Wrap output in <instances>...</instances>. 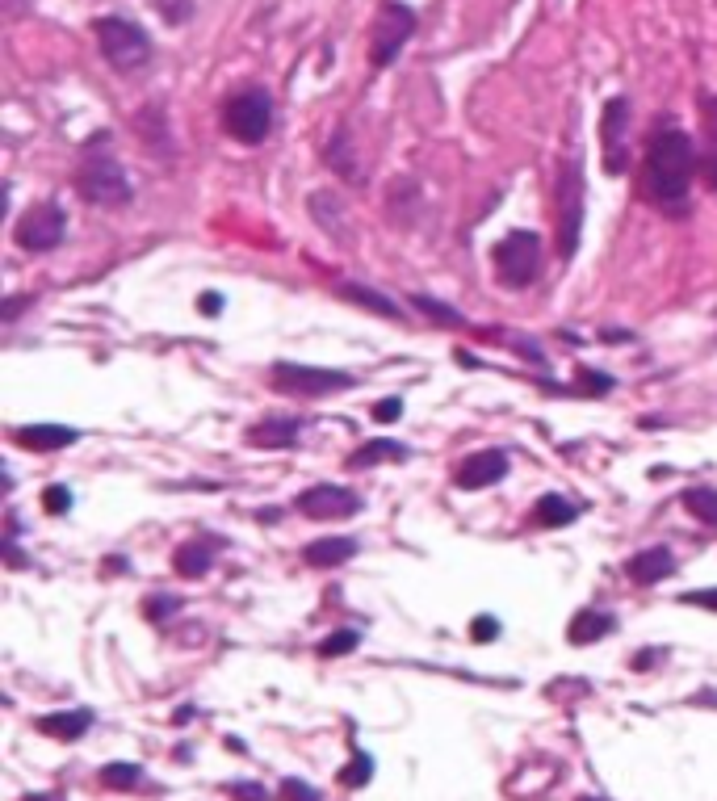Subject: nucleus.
Segmentation results:
<instances>
[{"mask_svg":"<svg viewBox=\"0 0 717 801\" xmlns=\"http://www.w3.org/2000/svg\"><path fill=\"white\" fill-rule=\"evenodd\" d=\"M198 307H202L206 315H219V311H223V298H219V294H202V298H198Z\"/></svg>","mask_w":717,"mask_h":801,"instance_id":"obj_36","label":"nucleus"},{"mask_svg":"<svg viewBox=\"0 0 717 801\" xmlns=\"http://www.w3.org/2000/svg\"><path fill=\"white\" fill-rule=\"evenodd\" d=\"M101 785H110V789H139L143 785V768L139 764H105L101 768Z\"/></svg>","mask_w":717,"mask_h":801,"instance_id":"obj_26","label":"nucleus"},{"mask_svg":"<svg viewBox=\"0 0 717 801\" xmlns=\"http://www.w3.org/2000/svg\"><path fill=\"white\" fill-rule=\"evenodd\" d=\"M97 47L114 72H139L151 59V38L126 17H101L97 21Z\"/></svg>","mask_w":717,"mask_h":801,"instance_id":"obj_4","label":"nucleus"},{"mask_svg":"<svg viewBox=\"0 0 717 801\" xmlns=\"http://www.w3.org/2000/svg\"><path fill=\"white\" fill-rule=\"evenodd\" d=\"M579 801H604V797H579Z\"/></svg>","mask_w":717,"mask_h":801,"instance_id":"obj_38","label":"nucleus"},{"mask_svg":"<svg viewBox=\"0 0 717 801\" xmlns=\"http://www.w3.org/2000/svg\"><path fill=\"white\" fill-rule=\"evenodd\" d=\"M369 781H374V760H369L365 751H353V760L340 768V785L344 789H365Z\"/></svg>","mask_w":717,"mask_h":801,"instance_id":"obj_25","label":"nucleus"},{"mask_svg":"<svg viewBox=\"0 0 717 801\" xmlns=\"http://www.w3.org/2000/svg\"><path fill=\"white\" fill-rule=\"evenodd\" d=\"M357 554V541L353 537H319L311 541L307 550H302V562L315 571H328V567H340V562H349Z\"/></svg>","mask_w":717,"mask_h":801,"instance_id":"obj_16","label":"nucleus"},{"mask_svg":"<svg viewBox=\"0 0 717 801\" xmlns=\"http://www.w3.org/2000/svg\"><path fill=\"white\" fill-rule=\"evenodd\" d=\"M600 156L608 177H621L629 168V101L613 97L600 114Z\"/></svg>","mask_w":717,"mask_h":801,"instance_id":"obj_9","label":"nucleus"},{"mask_svg":"<svg viewBox=\"0 0 717 801\" xmlns=\"http://www.w3.org/2000/svg\"><path fill=\"white\" fill-rule=\"evenodd\" d=\"M378 462H407V445L378 437V441H369V445L349 453V470H365V466H378Z\"/></svg>","mask_w":717,"mask_h":801,"instance_id":"obj_21","label":"nucleus"},{"mask_svg":"<svg viewBox=\"0 0 717 801\" xmlns=\"http://www.w3.org/2000/svg\"><path fill=\"white\" fill-rule=\"evenodd\" d=\"M172 567L185 579H202L214 567V541H202V537L185 541V546H177V554H172Z\"/></svg>","mask_w":717,"mask_h":801,"instance_id":"obj_20","label":"nucleus"},{"mask_svg":"<svg viewBox=\"0 0 717 801\" xmlns=\"http://www.w3.org/2000/svg\"><path fill=\"white\" fill-rule=\"evenodd\" d=\"M281 801H319V789L298 781V776H286V781H281Z\"/></svg>","mask_w":717,"mask_h":801,"instance_id":"obj_29","label":"nucleus"},{"mask_svg":"<svg viewBox=\"0 0 717 801\" xmlns=\"http://www.w3.org/2000/svg\"><path fill=\"white\" fill-rule=\"evenodd\" d=\"M684 508L705 525H717V491L713 487H688L684 491Z\"/></svg>","mask_w":717,"mask_h":801,"instance_id":"obj_24","label":"nucleus"},{"mask_svg":"<svg viewBox=\"0 0 717 801\" xmlns=\"http://www.w3.org/2000/svg\"><path fill=\"white\" fill-rule=\"evenodd\" d=\"M508 466L512 462H508L504 449H478V453H470V458L458 462V470H453V483H458L462 491H483V487L504 483Z\"/></svg>","mask_w":717,"mask_h":801,"instance_id":"obj_12","label":"nucleus"},{"mask_svg":"<svg viewBox=\"0 0 717 801\" xmlns=\"http://www.w3.org/2000/svg\"><path fill=\"white\" fill-rule=\"evenodd\" d=\"M26 801H59V797H51V793H30Z\"/></svg>","mask_w":717,"mask_h":801,"instance_id":"obj_37","label":"nucleus"},{"mask_svg":"<svg viewBox=\"0 0 717 801\" xmlns=\"http://www.w3.org/2000/svg\"><path fill=\"white\" fill-rule=\"evenodd\" d=\"M302 432V420L286 416V420H265V424H252L248 428V445L252 449H290Z\"/></svg>","mask_w":717,"mask_h":801,"instance_id":"obj_17","label":"nucleus"},{"mask_svg":"<svg viewBox=\"0 0 717 801\" xmlns=\"http://www.w3.org/2000/svg\"><path fill=\"white\" fill-rule=\"evenodd\" d=\"M223 126H227L231 139L248 143V147L265 143L269 131H273V93L269 89H256V84H252V89L231 93L227 105H223Z\"/></svg>","mask_w":717,"mask_h":801,"instance_id":"obj_2","label":"nucleus"},{"mask_svg":"<svg viewBox=\"0 0 717 801\" xmlns=\"http://www.w3.org/2000/svg\"><path fill=\"white\" fill-rule=\"evenodd\" d=\"M495 277L508 290H525L541 277V240L533 231H512L495 244Z\"/></svg>","mask_w":717,"mask_h":801,"instance_id":"obj_5","label":"nucleus"},{"mask_svg":"<svg viewBox=\"0 0 717 801\" xmlns=\"http://www.w3.org/2000/svg\"><path fill=\"white\" fill-rule=\"evenodd\" d=\"M411 302H416V307L428 315V319H437V323H445V328H462V315L458 311H453V307H445V302H437V298H428V294H416V298H411Z\"/></svg>","mask_w":717,"mask_h":801,"instance_id":"obj_28","label":"nucleus"},{"mask_svg":"<svg viewBox=\"0 0 717 801\" xmlns=\"http://www.w3.org/2000/svg\"><path fill=\"white\" fill-rule=\"evenodd\" d=\"M177 609H181V600L177 596H147V621H164V617H177Z\"/></svg>","mask_w":717,"mask_h":801,"instance_id":"obj_30","label":"nucleus"},{"mask_svg":"<svg viewBox=\"0 0 717 801\" xmlns=\"http://www.w3.org/2000/svg\"><path fill=\"white\" fill-rule=\"evenodd\" d=\"M76 189H80V198L93 206H126L135 198V185H130L126 168L114 156H97V151H89V156L80 160Z\"/></svg>","mask_w":717,"mask_h":801,"instance_id":"obj_3","label":"nucleus"},{"mask_svg":"<svg viewBox=\"0 0 717 801\" xmlns=\"http://www.w3.org/2000/svg\"><path fill=\"white\" fill-rule=\"evenodd\" d=\"M399 416H403V403H399V399H382V403L374 407V420H382V424L399 420Z\"/></svg>","mask_w":717,"mask_h":801,"instance_id":"obj_35","label":"nucleus"},{"mask_svg":"<svg viewBox=\"0 0 717 801\" xmlns=\"http://www.w3.org/2000/svg\"><path fill=\"white\" fill-rule=\"evenodd\" d=\"M42 504H47V512H51V516H63V512L72 508V491L55 483V487H47V491H42Z\"/></svg>","mask_w":717,"mask_h":801,"instance_id":"obj_31","label":"nucleus"},{"mask_svg":"<svg viewBox=\"0 0 717 801\" xmlns=\"http://www.w3.org/2000/svg\"><path fill=\"white\" fill-rule=\"evenodd\" d=\"M671 571H676V554H671L667 546H650V550H638L634 558L625 562V575L638 583V588H655V583H663Z\"/></svg>","mask_w":717,"mask_h":801,"instance_id":"obj_13","label":"nucleus"},{"mask_svg":"<svg viewBox=\"0 0 717 801\" xmlns=\"http://www.w3.org/2000/svg\"><path fill=\"white\" fill-rule=\"evenodd\" d=\"M13 441L21 449H34V453H51V449H68L80 441L76 428H63V424H26V428H13Z\"/></svg>","mask_w":717,"mask_h":801,"instance_id":"obj_15","label":"nucleus"},{"mask_svg":"<svg viewBox=\"0 0 717 801\" xmlns=\"http://www.w3.org/2000/svg\"><path fill=\"white\" fill-rule=\"evenodd\" d=\"M273 386L281 395H294V399H323V395H336V391H349L353 374L344 370H319V365H290V361H277L273 365Z\"/></svg>","mask_w":717,"mask_h":801,"instance_id":"obj_6","label":"nucleus"},{"mask_svg":"<svg viewBox=\"0 0 717 801\" xmlns=\"http://www.w3.org/2000/svg\"><path fill=\"white\" fill-rule=\"evenodd\" d=\"M298 512L311 516V521H349V516L361 512V495L349 487H336V483H315L298 495Z\"/></svg>","mask_w":717,"mask_h":801,"instance_id":"obj_11","label":"nucleus"},{"mask_svg":"<svg viewBox=\"0 0 717 801\" xmlns=\"http://www.w3.org/2000/svg\"><path fill=\"white\" fill-rule=\"evenodd\" d=\"M558 252L575 256L579 252V231H583V172L579 164H567L558 189Z\"/></svg>","mask_w":717,"mask_h":801,"instance_id":"obj_10","label":"nucleus"},{"mask_svg":"<svg viewBox=\"0 0 717 801\" xmlns=\"http://www.w3.org/2000/svg\"><path fill=\"white\" fill-rule=\"evenodd\" d=\"M416 34V13L399 0H386L378 9V21H374V34H369V63L374 68H390L395 55L407 47V38Z\"/></svg>","mask_w":717,"mask_h":801,"instance_id":"obj_7","label":"nucleus"},{"mask_svg":"<svg viewBox=\"0 0 717 801\" xmlns=\"http://www.w3.org/2000/svg\"><path fill=\"white\" fill-rule=\"evenodd\" d=\"M613 630H617V621L608 617V613H600V609H579V613L571 617V625H567V642H575V646H592L596 638L613 634Z\"/></svg>","mask_w":717,"mask_h":801,"instance_id":"obj_19","label":"nucleus"},{"mask_svg":"<svg viewBox=\"0 0 717 801\" xmlns=\"http://www.w3.org/2000/svg\"><path fill=\"white\" fill-rule=\"evenodd\" d=\"M575 516H579V508L571 500H562V495H546V500H537V508H533V521L541 529H562V525H571Z\"/></svg>","mask_w":717,"mask_h":801,"instance_id":"obj_23","label":"nucleus"},{"mask_svg":"<svg viewBox=\"0 0 717 801\" xmlns=\"http://www.w3.org/2000/svg\"><path fill=\"white\" fill-rule=\"evenodd\" d=\"M89 726H93V713H89V709L42 713V718L34 722V730L47 734V739H55V743H76V739H84V734H89Z\"/></svg>","mask_w":717,"mask_h":801,"instance_id":"obj_14","label":"nucleus"},{"mask_svg":"<svg viewBox=\"0 0 717 801\" xmlns=\"http://www.w3.org/2000/svg\"><path fill=\"white\" fill-rule=\"evenodd\" d=\"M63 235H68V214L59 202H38L17 223V244L26 252H51L63 244Z\"/></svg>","mask_w":717,"mask_h":801,"instance_id":"obj_8","label":"nucleus"},{"mask_svg":"<svg viewBox=\"0 0 717 801\" xmlns=\"http://www.w3.org/2000/svg\"><path fill=\"white\" fill-rule=\"evenodd\" d=\"M680 604H692V609H709L717 613V588H701V592H684Z\"/></svg>","mask_w":717,"mask_h":801,"instance_id":"obj_32","label":"nucleus"},{"mask_svg":"<svg viewBox=\"0 0 717 801\" xmlns=\"http://www.w3.org/2000/svg\"><path fill=\"white\" fill-rule=\"evenodd\" d=\"M227 793H231L235 801H269V789L248 785V781H235V785H227Z\"/></svg>","mask_w":717,"mask_h":801,"instance_id":"obj_34","label":"nucleus"},{"mask_svg":"<svg viewBox=\"0 0 717 801\" xmlns=\"http://www.w3.org/2000/svg\"><path fill=\"white\" fill-rule=\"evenodd\" d=\"M340 298H353L357 307H365V311H374V315H382V319H403V311L395 307L390 298H382L378 290H369V286H357V281H340Z\"/></svg>","mask_w":717,"mask_h":801,"instance_id":"obj_22","label":"nucleus"},{"mask_svg":"<svg viewBox=\"0 0 717 801\" xmlns=\"http://www.w3.org/2000/svg\"><path fill=\"white\" fill-rule=\"evenodd\" d=\"M495 634H499V621L495 617H474L470 621V638L474 642H495Z\"/></svg>","mask_w":717,"mask_h":801,"instance_id":"obj_33","label":"nucleus"},{"mask_svg":"<svg viewBox=\"0 0 717 801\" xmlns=\"http://www.w3.org/2000/svg\"><path fill=\"white\" fill-rule=\"evenodd\" d=\"M697 172V156H692V139L680 131L676 122H659L655 135L646 143L642 160V193L646 202L663 214H688V185Z\"/></svg>","mask_w":717,"mask_h":801,"instance_id":"obj_1","label":"nucleus"},{"mask_svg":"<svg viewBox=\"0 0 717 801\" xmlns=\"http://www.w3.org/2000/svg\"><path fill=\"white\" fill-rule=\"evenodd\" d=\"M357 646H361V634H357V630H332L328 638L319 642V655H323V659H340V655H353Z\"/></svg>","mask_w":717,"mask_h":801,"instance_id":"obj_27","label":"nucleus"},{"mask_svg":"<svg viewBox=\"0 0 717 801\" xmlns=\"http://www.w3.org/2000/svg\"><path fill=\"white\" fill-rule=\"evenodd\" d=\"M701 135H705L701 172H705V185L717 193V97L713 93L701 97Z\"/></svg>","mask_w":717,"mask_h":801,"instance_id":"obj_18","label":"nucleus"}]
</instances>
